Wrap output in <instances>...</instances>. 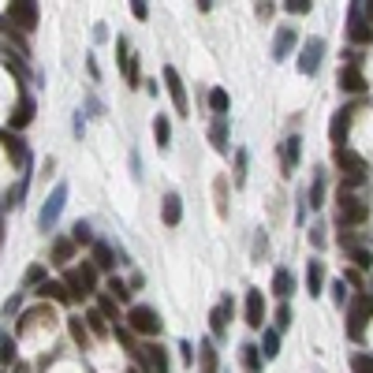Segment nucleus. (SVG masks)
I'll return each mask as SVG.
<instances>
[{"instance_id": "0eeeda50", "label": "nucleus", "mask_w": 373, "mask_h": 373, "mask_svg": "<svg viewBox=\"0 0 373 373\" xmlns=\"http://www.w3.org/2000/svg\"><path fill=\"white\" fill-rule=\"evenodd\" d=\"M8 19H12L15 26H19L23 34H30V30H38V0H12L8 4Z\"/></svg>"}, {"instance_id": "cd10ccee", "label": "nucleus", "mask_w": 373, "mask_h": 373, "mask_svg": "<svg viewBox=\"0 0 373 373\" xmlns=\"http://www.w3.org/2000/svg\"><path fill=\"white\" fill-rule=\"evenodd\" d=\"M347 41H354V45H370V41H373V26H370L366 19L347 23Z\"/></svg>"}, {"instance_id": "3c124183", "label": "nucleus", "mask_w": 373, "mask_h": 373, "mask_svg": "<svg viewBox=\"0 0 373 373\" xmlns=\"http://www.w3.org/2000/svg\"><path fill=\"white\" fill-rule=\"evenodd\" d=\"M332 299H336V303H347V280H336V284H332Z\"/></svg>"}, {"instance_id": "37998d69", "label": "nucleus", "mask_w": 373, "mask_h": 373, "mask_svg": "<svg viewBox=\"0 0 373 373\" xmlns=\"http://www.w3.org/2000/svg\"><path fill=\"white\" fill-rule=\"evenodd\" d=\"M232 183H235V187H243V183H247V150H239V153H235V172H232Z\"/></svg>"}, {"instance_id": "6ab92c4d", "label": "nucleus", "mask_w": 373, "mask_h": 373, "mask_svg": "<svg viewBox=\"0 0 373 373\" xmlns=\"http://www.w3.org/2000/svg\"><path fill=\"white\" fill-rule=\"evenodd\" d=\"M161 221H165L168 228H176V224L183 221V198H179V194H165V202H161Z\"/></svg>"}, {"instance_id": "412c9836", "label": "nucleus", "mask_w": 373, "mask_h": 373, "mask_svg": "<svg viewBox=\"0 0 373 373\" xmlns=\"http://www.w3.org/2000/svg\"><path fill=\"white\" fill-rule=\"evenodd\" d=\"M306 291H310L314 299H321V291H325V261H310V265H306Z\"/></svg>"}, {"instance_id": "e2e57ef3", "label": "nucleus", "mask_w": 373, "mask_h": 373, "mask_svg": "<svg viewBox=\"0 0 373 373\" xmlns=\"http://www.w3.org/2000/svg\"><path fill=\"white\" fill-rule=\"evenodd\" d=\"M198 8H202V12H209V8H213V0H198Z\"/></svg>"}, {"instance_id": "4be33fe9", "label": "nucleus", "mask_w": 373, "mask_h": 373, "mask_svg": "<svg viewBox=\"0 0 373 373\" xmlns=\"http://www.w3.org/2000/svg\"><path fill=\"white\" fill-rule=\"evenodd\" d=\"M291 291H295V276H291V269H276V272H272V295H276L280 303H288Z\"/></svg>"}, {"instance_id": "c756f323", "label": "nucleus", "mask_w": 373, "mask_h": 373, "mask_svg": "<svg viewBox=\"0 0 373 373\" xmlns=\"http://www.w3.org/2000/svg\"><path fill=\"white\" fill-rule=\"evenodd\" d=\"M261 354H265V362L280 354V329H261Z\"/></svg>"}, {"instance_id": "20e7f679", "label": "nucleus", "mask_w": 373, "mask_h": 373, "mask_svg": "<svg viewBox=\"0 0 373 373\" xmlns=\"http://www.w3.org/2000/svg\"><path fill=\"white\" fill-rule=\"evenodd\" d=\"M127 329H131L134 336H161V314L153 310V306H131L127 310Z\"/></svg>"}, {"instance_id": "052dcab7", "label": "nucleus", "mask_w": 373, "mask_h": 373, "mask_svg": "<svg viewBox=\"0 0 373 373\" xmlns=\"http://www.w3.org/2000/svg\"><path fill=\"white\" fill-rule=\"evenodd\" d=\"M145 284V276H142V272H134V276H131V291H139Z\"/></svg>"}, {"instance_id": "6e6552de", "label": "nucleus", "mask_w": 373, "mask_h": 373, "mask_svg": "<svg viewBox=\"0 0 373 373\" xmlns=\"http://www.w3.org/2000/svg\"><path fill=\"white\" fill-rule=\"evenodd\" d=\"M161 83L168 86V94H172V105H176V116H190V112H187V108H190V101H187L183 79H179V71L172 68V63H168L165 71H161Z\"/></svg>"}, {"instance_id": "f257e3e1", "label": "nucleus", "mask_w": 373, "mask_h": 373, "mask_svg": "<svg viewBox=\"0 0 373 373\" xmlns=\"http://www.w3.org/2000/svg\"><path fill=\"white\" fill-rule=\"evenodd\" d=\"M370 317H373V295L359 291V295L351 299V310H347V336L351 340H362V336H366Z\"/></svg>"}, {"instance_id": "bf43d9fd", "label": "nucleus", "mask_w": 373, "mask_h": 373, "mask_svg": "<svg viewBox=\"0 0 373 373\" xmlns=\"http://www.w3.org/2000/svg\"><path fill=\"white\" fill-rule=\"evenodd\" d=\"M265 247H269V243H265V235H258V243H254V254L261 258V254H265Z\"/></svg>"}, {"instance_id": "b1692460", "label": "nucleus", "mask_w": 373, "mask_h": 373, "mask_svg": "<svg viewBox=\"0 0 373 373\" xmlns=\"http://www.w3.org/2000/svg\"><path fill=\"white\" fill-rule=\"evenodd\" d=\"M0 145L12 153V161H26V157H30V150H26V145L19 142V134H15L12 127H8V131H0Z\"/></svg>"}, {"instance_id": "13d9d810", "label": "nucleus", "mask_w": 373, "mask_h": 373, "mask_svg": "<svg viewBox=\"0 0 373 373\" xmlns=\"http://www.w3.org/2000/svg\"><path fill=\"white\" fill-rule=\"evenodd\" d=\"M343 280H347V284H354V288H359V284H362V276H359V269H347V276H343Z\"/></svg>"}, {"instance_id": "5fc2aeb1", "label": "nucleus", "mask_w": 373, "mask_h": 373, "mask_svg": "<svg viewBox=\"0 0 373 373\" xmlns=\"http://www.w3.org/2000/svg\"><path fill=\"white\" fill-rule=\"evenodd\" d=\"M179 359H183L187 362V366H190V362H194V347H190V343L183 340V343H179Z\"/></svg>"}, {"instance_id": "ddd939ff", "label": "nucleus", "mask_w": 373, "mask_h": 373, "mask_svg": "<svg viewBox=\"0 0 373 373\" xmlns=\"http://www.w3.org/2000/svg\"><path fill=\"white\" fill-rule=\"evenodd\" d=\"M351 112L354 108L351 105H343V108H336V116H332V127H329V139L336 150H343L347 145V131H351Z\"/></svg>"}, {"instance_id": "4468645a", "label": "nucleus", "mask_w": 373, "mask_h": 373, "mask_svg": "<svg viewBox=\"0 0 373 373\" xmlns=\"http://www.w3.org/2000/svg\"><path fill=\"white\" fill-rule=\"evenodd\" d=\"M295 45H299V34H295V26H280V30H276V38H272V60H288L291 57V52H295Z\"/></svg>"}, {"instance_id": "7ed1b4c3", "label": "nucleus", "mask_w": 373, "mask_h": 373, "mask_svg": "<svg viewBox=\"0 0 373 373\" xmlns=\"http://www.w3.org/2000/svg\"><path fill=\"white\" fill-rule=\"evenodd\" d=\"M332 161H336V168L343 172V183H347V187H362V183H366V161H362L354 150L343 145V150L332 153Z\"/></svg>"}, {"instance_id": "69168bd1", "label": "nucleus", "mask_w": 373, "mask_h": 373, "mask_svg": "<svg viewBox=\"0 0 373 373\" xmlns=\"http://www.w3.org/2000/svg\"><path fill=\"white\" fill-rule=\"evenodd\" d=\"M127 373H139V370H127Z\"/></svg>"}, {"instance_id": "dca6fc26", "label": "nucleus", "mask_w": 373, "mask_h": 373, "mask_svg": "<svg viewBox=\"0 0 373 373\" xmlns=\"http://www.w3.org/2000/svg\"><path fill=\"white\" fill-rule=\"evenodd\" d=\"M34 295L45 299V303H75L63 280H45V284H38V291H34Z\"/></svg>"}, {"instance_id": "1a4fd4ad", "label": "nucleus", "mask_w": 373, "mask_h": 373, "mask_svg": "<svg viewBox=\"0 0 373 373\" xmlns=\"http://www.w3.org/2000/svg\"><path fill=\"white\" fill-rule=\"evenodd\" d=\"M116 57H120V68H123V75H127V86L131 90H139L142 86V75H139V57L131 52V41L127 38H116Z\"/></svg>"}, {"instance_id": "4d7b16f0", "label": "nucleus", "mask_w": 373, "mask_h": 373, "mask_svg": "<svg viewBox=\"0 0 373 373\" xmlns=\"http://www.w3.org/2000/svg\"><path fill=\"white\" fill-rule=\"evenodd\" d=\"M269 15H272V4H269V0H261V4H258V19H269Z\"/></svg>"}, {"instance_id": "f3484780", "label": "nucleus", "mask_w": 373, "mask_h": 373, "mask_svg": "<svg viewBox=\"0 0 373 373\" xmlns=\"http://www.w3.org/2000/svg\"><path fill=\"white\" fill-rule=\"evenodd\" d=\"M228 139H232V134H228V116H216V120L209 123V142H213V150L216 153H228L232 150Z\"/></svg>"}, {"instance_id": "58836bf2", "label": "nucleus", "mask_w": 373, "mask_h": 373, "mask_svg": "<svg viewBox=\"0 0 373 373\" xmlns=\"http://www.w3.org/2000/svg\"><path fill=\"white\" fill-rule=\"evenodd\" d=\"M0 34H8V38H12V41L26 52V38H23V30H19V26H15L12 19H8V15H0Z\"/></svg>"}, {"instance_id": "bb28decb", "label": "nucleus", "mask_w": 373, "mask_h": 373, "mask_svg": "<svg viewBox=\"0 0 373 373\" xmlns=\"http://www.w3.org/2000/svg\"><path fill=\"white\" fill-rule=\"evenodd\" d=\"M239 359H243V366H247V373H258L261 362H265V354H261L258 343H243V347H239Z\"/></svg>"}, {"instance_id": "a18cd8bd", "label": "nucleus", "mask_w": 373, "mask_h": 373, "mask_svg": "<svg viewBox=\"0 0 373 373\" xmlns=\"http://www.w3.org/2000/svg\"><path fill=\"white\" fill-rule=\"evenodd\" d=\"M291 321H295V310H291L288 303H280V306H276V329H280V332H288V329H291Z\"/></svg>"}, {"instance_id": "09e8293b", "label": "nucleus", "mask_w": 373, "mask_h": 373, "mask_svg": "<svg viewBox=\"0 0 373 373\" xmlns=\"http://www.w3.org/2000/svg\"><path fill=\"white\" fill-rule=\"evenodd\" d=\"M284 8H288V15H306L314 8V0H284Z\"/></svg>"}, {"instance_id": "79ce46f5", "label": "nucleus", "mask_w": 373, "mask_h": 373, "mask_svg": "<svg viewBox=\"0 0 373 373\" xmlns=\"http://www.w3.org/2000/svg\"><path fill=\"white\" fill-rule=\"evenodd\" d=\"M351 261H354V269H359V272L373 269V254L366 247H351Z\"/></svg>"}, {"instance_id": "aec40b11", "label": "nucleus", "mask_w": 373, "mask_h": 373, "mask_svg": "<svg viewBox=\"0 0 373 373\" xmlns=\"http://www.w3.org/2000/svg\"><path fill=\"white\" fill-rule=\"evenodd\" d=\"M75 239L71 235H60V239H52V265H68L71 258H75Z\"/></svg>"}, {"instance_id": "f8f14e48", "label": "nucleus", "mask_w": 373, "mask_h": 373, "mask_svg": "<svg viewBox=\"0 0 373 373\" xmlns=\"http://www.w3.org/2000/svg\"><path fill=\"white\" fill-rule=\"evenodd\" d=\"M247 329H254V332L265 329V295L258 288L247 291Z\"/></svg>"}, {"instance_id": "473e14b6", "label": "nucleus", "mask_w": 373, "mask_h": 373, "mask_svg": "<svg viewBox=\"0 0 373 373\" xmlns=\"http://www.w3.org/2000/svg\"><path fill=\"white\" fill-rule=\"evenodd\" d=\"M97 310H101V314L108 317V325H112V329L123 321V317H120V306H116V299H112V295H101V299H97Z\"/></svg>"}, {"instance_id": "4c0bfd02", "label": "nucleus", "mask_w": 373, "mask_h": 373, "mask_svg": "<svg viewBox=\"0 0 373 373\" xmlns=\"http://www.w3.org/2000/svg\"><path fill=\"white\" fill-rule=\"evenodd\" d=\"M153 139H157V145H161V150H168V142H172L168 116H157V120H153Z\"/></svg>"}, {"instance_id": "9d476101", "label": "nucleus", "mask_w": 373, "mask_h": 373, "mask_svg": "<svg viewBox=\"0 0 373 373\" xmlns=\"http://www.w3.org/2000/svg\"><path fill=\"white\" fill-rule=\"evenodd\" d=\"M321 57H325V41L321 38H310V41L303 45V52H299V71H303V75H317Z\"/></svg>"}, {"instance_id": "ea45409f", "label": "nucleus", "mask_w": 373, "mask_h": 373, "mask_svg": "<svg viewBox=\"0 0 373 373\" xmlns=\"http://www.w3.org/2000/svg\"><path fill=\"white\" fill-rule=\"evenodd\" d=\"M108 295H112L116 303H127V299H131V284H123L120 276H108Z\"/></svg>"}, {"instance_id": "7c9ffc66", "label": "nucleus", "mask_w": 373, "mask_h": 373, "mask_svg": "<svg viewBox=\"0 0 373 373\" xmlns=\"http://www.w3.org/2000/svg\"><path fill=\"white\" fill-rule=\"evenodd\" d=\"M94 265L105 269V272L116 269V254H112V247H108V243H94Z\"/></svg>"}, {"instance_id": "2eb2a0df", "label": "nucleus", "mask_w": 373, "mask_h": 373, "mask_svg": "<svg viewBox=\"0 0 373 373\" xmlns=\"http://www.w3.org/2000/svg\"><path fill=\"white\" fill-rule=\"evenodd\" d=\"M34 112H38L34 97H30V94H23V97H19V105H15V112H12V131H26V127L34 123Z\"/></svg>"}, {"instance_id": "f03ea898", "label": "nucleus", "mask_w": 373, "mask_h": 373, "mask_svg": "<svg viewBox=\"0 0 373 373\" xmlns=\"http://www.w3.org/2000/svg\"><path fill=\"white\" fill-rule=\"evenodd\" d=\"M63 284H68L71 299H90L97 291V265L94 261H83L79 269H71L68 276H63Z\"/></svg>"}, {"instance_id": "72a5a7b5", "label": "nucleus", "mask_w": 373, "mask_h": 373, "mask_svg": "<svg viewBox=\"0 0 373 373\" xmlns=\"http://www.w3.org/2000/svg\"><path fill=\"white\" fill-rule=\"evenodd\" d=\"M68 332H71V340H75L83 351L90 347V329H86L83 321H79V317H68Z\"/></svg>"}, {"instance_id": "423d86ee", "label": "nucleus", "mask_w": 373, "mask_h": 373, "mask_svg": "<svg viewBox=\"0 0 373 373\" xmlns=\"http://www.w3.org/2000/svg\"><path fill=\"white\" fill-rule=\"evenodd\" d=\"M336 202H340V224H366L370 209H366V202H359V198L351 194V187H347V183L340 187Z\"/></svg>"}, {"instance_id": "393cba45", "label": "nucleus", "mask_w": 373, "mask_h": 373, "mask_svg": "<svg viewBox=\"0 0 373 373\" xmlns=\"http://www.w3.org/2000/svg\"><path fill=\"white\" fill-rule=\"evenodd\" d=\"M202 354H198V370L202 373H221V359H216V347L213 340H202V347H198Z\"/></svg>"}, {"instance_id": "c03bdc74", "label": "nucleus", "mask_w": 373, "mask_h": 373, "mask_svg": "<svg viewBox=\"0 0 373 373\" xmlns=\"http://www.w3.org/2000/svg\"><path fill=\"white\" fill-rule=\"evenodd\" d=\"M351 373H373V354L354 351V354H351Z\"/></svg>"}, {"instance_id": "680f3d73", "label": "nucleus", "mask_w": 373, "mask_h": 373, "mask_svg": "<svg viewBox=\"0 0 373 373\" xmlns=\"http://www.w3.org/2000/svg\"><path fill=\"white\" fill-rule=\"evenodd\" d=\"M366 23L373 26V0H366Z\"/></svg>"}, {"instance_id": "39448f33", "label": "nucleus", "mask_w": 373, "mask_h": 373, "mask_svg": "<svg viewBox=\"0 0 373 373\" xmlns=\"http://www.w3.org/2000/svg\"><path fill=\"white\" fill-rule=\"evenodd\" d=\"M63 205H68V183H60L52 187V194L45 198V205H41V213H38V228L41 232H52V224H57V216L63 213Z\"/></svg>"}, {"instance_id": "603ef678", "label": "nucleus", "mask_w": 373, "mask_h": 373, "mask_svg": "<svg viewBox=\"0 0 373 373\" xmlns=\"http://www.w3.org/2000/svg\"><path fill=\"white\" fill-rule=\"evenodd\" d=\"M8 71H12V75H15V79H19V86L26 83V75H30V71H26V68H23V63H19V60H8Z\"/></svg>"}, {"instance_id": "a878e982", "label": "nucleus", "mask_w": 373, "mask_h": 373, "mask_svg": "<svg viewBox=\"0 0 373 373\" xmlns=\"http://www.w3.org/2000/svg\"><path fill=\"white\" fill-rule=\"evenodd\" d=\"M280 157H284V176H291V172H295V165H299V157H303V142L291 134V139L284 142V150H280Z\"/></svg>"}, {"instance_id": "864d4df0", "label": "nucleus", "mask_w": 373, "mask_h": 373, "mask_svg": "<svg viewBox=\"0 0 373 373\" xmlns=\"http://www.w3.org/2000/svg\"><path fill=\"white\" fill-rule=\"evenodd\" d=\"M310 243H314V247H325V228H321V224H314V228H310Z\"/></svg>"}, {"instance_id": "9b49d317", "label": "nucleus", "mask_w": 373, "mask_h": 373, "mask_svg": "<svg viewBox=\"0 0 373 373\" xmlns=\"http://www.w3.org/2000/svg\"><path fill=\"white\" fill-rule=\"evenodd\" d=\"M232 314H235V303H232V295H224L221 303L209 310V329H213V336L221 340L224 332H228V321H232Z\"/></svg>"}, {"instance_id": "a211bd4d", "label": "nucleus", "mask_w": 373, "mask_h": 373, "mask_svg": "<svg viewBox=\"0 0 373 373\" xmlns=\"http://www.w3.org/2000/svg\"><path fill=\"white\" fill-rule=\"evenodd\" d=\"M340 90H347V94H362L366 90V79H362L359 63H343L340 68Z\"/></svg>"}, {"instance_id": "6e6d98bb", "label": "nucleus", "mask_w": 373, "mask_h": 373, "mask_svg": "<svg viewBox=\"0 0 373 373\" xmlns=\"http://www.w3.org/2000/svg\"><path fill=\"white\" fill-rule=\"evenodd\" d=\"M19 303H23V291H19V295H12V299L4 303V314H15V310H19Z\"/></svg>"}, {"instance_id": "c9c22d12", "label": "nucleus", "mask_w": 373, "mask_h": 373, "mask_svg": "<svg viewBox=\"0 0 373 373\" xmlns=\"http://www.w3.org/2000/svg\"><path fill=\"white\" fill-rule=\"evenodd\" d=\"M49 314H52V310H49V306H41V310H30V314H23V317H19V321H15V332H19V336H23V332H26V329H30V325H34V321H49Z\"/></svg>"}, {"instance_id": "2f4dec72", "label": "nucleus", "mask_w": 373, "mask_h": 373, "mask_svg": "<svg viewBox=\"0 0 373 373\" xmlns=\"http://www.w3.org/2000/svg\"><path fill=\"white\" fill-rule=\"evenodd\" d=\"M209 108H213L216 116H228V108H232V97H228V90H209Z\"/></svg>"}, {"instance_id": "8fccbe9b", "label": "nucleus", "mask_w": 373, "mask_h": 373, "mask_svg": "<svg viewBox=\"0 0 373 373\" xmlns=\"http://www.w3.org/2000/svg\"><path fill=\"white\" fill-rule=\"evenodd\" d=\"M127 4H131V15H134L139 23L150 19V4H145V0H127Z\"/></svg>"}, {"instance_id": "e433bc0d", "label": "nucleus", "mask_w": 373, "mask_h": 373, "mask_svg": "<svg viewBox=\"0 0 373 373\" xmlns=\"http://www.w3.org/2000/svg\"><path fill=\"white\" fill-rule=\"evenodd\" d=\"M86 329L94 332V336H108V329H112V325H108V317H105L101 310H90V314H86Z\"/></svg>"}, {"instance_id": "c85d7f7f", "label": "nucleus", "mask_w": 373, "mask_h": 373, "mask_svg": "<svg viewBox=\"0 0 373 373\" xmlns=\"http://www.w3.org/2000/svg\"><path fill=\"white\" fill-rule=\"evenodd\" d=\"M325 190H329V179H325L321 168H317V176H314V183H310V198H306V205L321 209V205H325Z\"/></svg>"}, {"instance_id": "49530a36", "label": "nucleus", "mask_w": 373, "mask_h": 373, "mask_svg": "<svg viewBox=\"0 0 373 373\" xmlns=\"http://www.w3.org/2000/svg\"><path fill=\"white\" fill-rule=\"evenodd\" d=\"M45 280H49V276H45V265H30V269H26V280H23V291L38 288V284H45Z\"/></svg>"}, {"instance_id": "5701e85b", "label": "nucleus", "mask_w": 373, "mask_h": 373, "mask_svg": "<svg viewBox=\"0 0 373 373\" xmlns=\"http://www.w3.org/2000/svg\"><path fill=\"white\" fill-rule=\"evenodd\" d=\"M142 351H145V359H150L153 373H172L168 370V347H161V343H142Z\"/></svg>"}, {"instance_id": "de8ad7c7", "label": "nucleus", "mask_w": 373, "mask_h": 373, "mask_svg": "<svg viewBox=\"0 0 373 373\" xmlns=\"http://www.w3.org/2000/svg\"><path fill=\"white\" fill-rule=\"evenodd\" d=\"M71 239H75V247H83V243H94V235H90V224H86V221H75V228H71Z\"/></svg>"}, {"instance_id": "f704fd0d", "label": "nucleus", "mask_w": 373, "mask_h": 373, "mask_svg": "<svg viewBox=\"0 0 373 373\" xmlns=\"http://www.w3.org/2000/svg\"><path fill=\"white\" fill-rule=\"evenodd\" d=\"M15 354H19V347H15V336L12 332H0V362H4V366H12Z\"/></svg>"}, {"instance_id": "0e129e2a", "label": "nucleus", "mask_w": 373, "mask_h": 373, "mask_svg": "<svg viewBox=\"0 0 373 373\" xmlns=\"http://www.w3.org/2000/svg\"><path fill=\"white\" fill-rule=\"evenodd\" d=\"M0 243H4V221H0Z\"/></svg>"}, {"instance_id": "a19ab883", "label": "nucleus", "mask_w": 373, "mask_h": 373, "mask_svg": "<svg viewBox=\"0 0 373 373\" xmlns=\"http://www.w3.org/2000/svg\"><path fill=\"white\" fill-rule=\"evenodd\" d=\"M213 190H216V213H221V216H228V179H216V183H213Z\"/></svg>"}]
</instances>
